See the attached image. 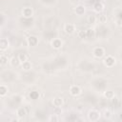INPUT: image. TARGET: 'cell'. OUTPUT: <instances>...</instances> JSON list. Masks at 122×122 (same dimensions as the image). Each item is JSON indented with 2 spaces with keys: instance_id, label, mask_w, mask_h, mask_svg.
Here are the masks:
<instances>
[{
  "instance_id": "6da1fadb",
  "label": "cell",
  "mask_w": 122,
  "mask_h": 122,
  "mask_svg": "<svg viewBox=\"0 0 122 122\" xmlns=\"http://www.w3.org/2000/svg\"><path fill=\"white\" fill-rule=\"evenodd\" d=\"M103 63H104V65H105L107 68H112V67H113V66L115 65V63H116V59H115V57H114L113 55H112V54H108V55L104 58Z\"/></svg>"
},
{
  "instance_id": "7a4b0ae2",
  "label": "cell",
  "mask_w": 122,
  "mask_h": 122,
  "mask_svg": "<svg viewBox=\"0 0 122 122\" xmlns=\"http://www.w3.org/2000/svg\"><path fill=\"white\" fill-rule=\"evenodd\" d=\"M100 116H101V113L95 109H92L88 112V119L90 121H97L99 120Z\"/></svg>"
},
{
  "instance_id": "3957f363",
  "label": "cell",
  "mask_w": 122,
  "mask_h": 122,
  "mask_svg": "<svg viewBox=\"0 0 122 122\" xmlns=\"http://www.w3.org/2000/svg\"><path fill=\"white\" fill-rule=\"evenodd\" d=\"M106 53V51L103 47H95L92 50V54L95 58H102Z\"/></svg>"
},
{
  "instance_id": "277c9868",
  "label": "cell",
  "mask_w": 122,
  "mask_h": 122,
  "mask_svg": "<svg viewBox=\"0 0 122 122\" xmlns=\"http://www.w3.org/2000/svg\"><path fill=\"white\" fill-rule=\"evenodd\" d=\"M51 46L54 50H60L63 47V41L60 38H53L51 41Z\"/></svg>"
},
{
  "instance_id": "5b68a950",
  "label": "cell",
  "mask_w": 122,
  "mask_h": 122,
  "mask_svg": "<svg viewBox=\"0 0 122 122\" xmlns=\"http://www.w3.org/2000/svg\"><path fill=\"white\" fill-rule=\"evenodd\" d=\"M69 92H70V94H71V96H78V95L82 92L81 88H80L78 85H71V86L70 87Z\"/></svg>"
},
{
  "instance_id": "8992f818",
  "label": "cell",
  "mask_w": 122,
  "mask_h": 122,
  "mask_svg": "<svg viewBox=\"0 0 122 122\" xmlns=\"http://www.w3.org/2000/svg\"><path fill=\"white\" fill-rule=\"evenodd\" d=\"M22 16L25 18H30L33 15V10L30 7H25L22 10Z\"/></svg>"
},
{
  "instance_id": "52a82bcc",
  "label": "cell",
  "mask_w": 122,
  "mask_h": 122,
  "mask_svg": "<svg viewBox=\"0 0 122 122\" xmlns=\"http://www.w3.org/2000/svg\"><path fill=\"white\" fill-rule=\"evenodd\" d=\"M75 30V25L72 23H67L64 25V31L67 34H71Z\"/></svg>"
},
{
  "instance_id": "ba28073f",
  "label": "cell",
  "mask_w": 122,
  "mask_h": 122,
  "mask_svg": "<svg viewBox=\"0 0 122 122\" xmlns=\"http://www.w3.org/2000/svg\"><path fill=\"white\" fill-rule=\"evenodd\" d=\"M27 43L30 47H35L38 44V38L36 36H34V35H30L27 38Z\"/></svg>"
},
{
  "instance_id": "9c48e42d",
  "label": "cell",
  "mask_w": 122,
  "mask_h": 122,
  "mask_svg": "<svg viewBox=\"0 0 122 122\" xmlns=\"http://www.w3.org/2000/svg\"><path fill=\"white\" fill-rule=\"evenodd\" d=\"M63 104H64V100H63V98L60 97V96H56V97H54L53 100H52V105H53L54 108H55V107L61 108V107L63 106Z\"/></svg>"
},
{
  "instance_id": "30bf717a",
  "label": "cell",
  "mask_w": 122,
  "mask_h": 122,
  "mask_svg": "<svg viewBox=\"0 0 122 122\" xmlns=\"http://www.w3.org/2000/svg\"><path fill=\"white\" fill-rule=\"evenodd\" d=\"M104 9H105V6H104V4L102 2H97V3H95L93 5V10L95 12H97V13H102Z\"/></svg>"
},
{
  "instance_id": "8fae6325",
  "label": "cell",
  "mask_w": 122,
  "mask_h": 122,
  "mask_svg": "<svg viewBox=\"0 0 122 122\" xmlns=\"http://www.w3.org/2000/svg\"><path fill=\"white\" fill-rule=\"evenodd\" d=\"M9 47H10L9 40L7 38H1V40H0V50H1V51H6Z\"/></svg>"
},
{
  "instance_id": "7c38bea8",
  "label": "cell",
  "mask_w": 122,
  "mask_h": 122,
  "mask_svg": "<svg viewBox=\"0 0 122 122\" xmlns=\"http://www.w3.org/2000/svg\"><path fill=\"white\" fill-rule=\"evenodd\" d=\"M26 114H27V112H26V109H25L24 107H20V108L17 109V111H16V116H17L19 119L25 117Z\"/></svg>"
},
{
  "instance_id": "4fadbf2b",
  "label": "cell",
  "mask_w": 122,
  "mask_h": 122,
  "mask_svg": "<svg viewBox=\"0 0 122 122\" xmlns=\"http://www.w3.org/2000/svg\"><path fill=\"white\" fill-rule=\"evenodd\" d=\"M85 7L83 6V5H77L76 7H75V9H74V12L77 14V15H79V16H81V15H83L84 13H85Z\"/></svg>"
},
{
  "instance_id": "5bb4252c",
  "label": "cell",
  "mask_w": 122,
  "mask_h": 122,
  "mask_svg": "<svg viewBox=\"0 0 122 122\" xmlns=\"http://www.w3.org/2000/svg\"><path fill=\"white\" fill-rule=\"evenodd\" d=\"M21 68H22L23 71H30V69H31V63H30L29 60L26 61V62H23V63H21Z\"/></svg>"
},
{
  "instance_id": "9a60e30c",
  "label": "cell",
  "mask_w": 122,
  "mask_h": 122,
  "mask_svg": "<svg viewBox=\"0 0 122 122\" xmlns=\"http://www.w3.org/2000/svg\"><path fill=\"white\" fill-rule=\"evenodd\" d=\"M95 36V31L92 28H88L86 30V38H93Z\"/></svg>"
},
{
  "instance_id": "2e32d148",
  "label": "cell",
  "mask_w": 122,
  "mask_h": 122,
  "mask_svg": "<svg viewBox=\"0 0 122 122\" xmlns=\"http://www.w3.org/2000/svg\"><path fill=\"white\" fill-rule=\"evenodd\" d=\"M87 21H88L89 24L93 25V24H95L97 22V16H95L94 14H90L87 17Z\"/></svg>"
},
{
  "instance_id": "e0dca14e",
  "label": "cell",
  "mask_w": 122,
  "mask_h": 122,
  "mask_svg": "<svg viewBox=\"0 0 122 122\" xmlns=\"http://www.w3.org/2000/svg\"><path fill=\"white\" fill-rule=\"evenodd\" d=\"M17 57H18V59H19V61H20L21 63L26 62V61L29 60V55H28L27 53H25V52H20V53L17 55Z\"/></svg>"
},
{
  "instance_id": "ac0fdd59",
  "label": "cell",
  "mask_w": 122,
  "mask_h": 122,
  "mask_svg": "<svg viewBox=\"0 0 122 122\" xmlns=\"http://www.w3.org/2000/svg\"><path fill=\"white\" fill-rule=\"evenodd\" d=\"M103 95H104L105 98H107V99H109V100H111L113 96H115V95H114V92H113L112 91H111V90H107V91H105L104 93H103Z\"/></svg>"
},
{
  "instance_id": "d6986e66",
  "label": "cell",
  "mask_w": 122,
  "mask_h": 122,
  "mask_svg": "<svg viewBox=\"0 0 122 122\" xmlns=\"http://www.w3.org/2000/svg\"><path fill=\"white\" fill-rule=\"evenodd\" d=\"M10 65H11L12 67H17V66H19V65L21 64V62L19 61V59H18L17 56H13V57L10 60Z\"/></svg>"
},
{
  "instance_id": "ffe728a7",
  "label": "cell",
  "mask_w": 122,
  "mask_h": 122,
  "mask_svg": "<svg viewBox=\"0 0 122 122\" xmlns=\"http://www.w3.org/2000/svg\"><path fill=\"white\" fill-rule=\"evenodd\" d=\"M8 92H9V89H8V87L6 86V85H4V84H2L1 86H0V96H5L7 93H8Z\"/></svg>"
},
{
  "instance_id": "44dd1931",
  "label": "cell",
  "mask_w": 122,
  "mask_h": 122,
  "mask_svg": "<svg viewBox=\"0 0 122 122\" xmlns=\"http://www.w3.org/2000/svg\"><path fill=\"white\" fill-rule=\"evenodd\" d=\"M97 21L100 24H105L107 22V15H105L104 13H99V15L97 16Z\"/></svg>"
},
{
  "instance_id": "7402d4cb",
  "label": "cell",
  "mask_w": 122,
  "mask_h": 122,
  "mask_svg": "<svg viewBox=\"0 0 122 122\" xmlns=\"http://www.w3.org/2000/svg\"><path fill=\"white\" fill-rule=\"evenodd\" d=\"M58 120H59V117H58V114H56V113L51 114L50 117H49V121L50 122H57Z\"/></svg>"
},
{
  "instance_id": "603a6c76",
  "label": "cell",
  "mask_w": 122,
  "mask_h": 122,
  "mask_svg": "<svg viewBox=\"0 0 122 122\" xmlns=\"http://www.w3.org/2000/svg\"><path fill=\"white\" fill-rule=\"evenodd\" d=\"M7 62H8V57L2 53L0 56V66H4Z\"/></svg>"
},
{
  "instance_id": "cb8c5ba5",
  "label": "cell",
  "mask_w": 122,
  "mask_h": 122,
  "mask_svg": "<svg viewBox=\"0 0 122 122\" xmlns=\"http://www.w3.org/2000/svg\"><path fill=\"white\" fill-rule=\"evenodd\" d=\"M77 36H78V38H80V39L86 38V30H78V31H77Z\"/></svg>"
},
{
  "instance_id": "d4e9b609",
  "label": "cell",
  "mask_w": 122,
  "mask_h": 122,
  "mask_svg": "<svg viewBox=\"0 0 122 122\" xmlns=\"http://www.w3.org/2000/svg\"><path fill=\"white\" fill-rule=\"evenodd\" d=\"M103 116H104V118H106V119H110L111 117H112V112L110 111V110H105L104 111V112H103Z\"/></svg>"
},
{
  "instance_id": "484cf974",
  "label": "cell",
  "mask_w": 122,
  "mask_h": 122,
  "mask_svg": "<svg viewBox=\"0 0 122 122\" xmlns=\"http://www.w3.org/2000/svg\"><path fill=\"white\" fill-rule=\"evenodd\" d=\"M62 112V110H61V108H57V107H55L54 108V112H53V113H56V114H60Z\"/></svg>"
},
{
  "instance_id": "4316f807",
  "label": "cell",
  "mask_w": 122,
  "mask_h": 122,
  "mask_svg": "<svg viewBox=\"0 0 122 122\" xmlns=\"http://www.w3.org/2000/svg\"><path fill=\"white\" fill-rule=\"evenodd\" d=\"M111 101H112V104H116V103L118 102V98H117L116 96H113V97L111 99Z\"/></svg>"
},
{
  "instance_id": "83f0119b",
  "label": "cell",
  "mask_w": 122,
  "mask_h": 122,
  "mask_svg": "<svg viewBox=\"0 0 122 122\" xmlns=\"http://www.w3.org/2000/svg\"><path fill=\"white\" fill-rule=\"evenodd\" d=\"M0 16H1V25H3L4 24V14H1Z\"/></svg>"
},
{
  "instance_id": "f1b7e54d",
  "label": "cell",
  "mask_w": 122,
  "mask_h": 122,
  "mask_svg": "<svg viewBox=\"0 0 122 122\" xmlns=\"http://www.w3.org/2000/svg\"><path fill=\"white\" fill-rule=\"evenodd\" d=\"M119 118H120V119H121V120H122V112H121V113H120V115H119Z\"/></svg>"
}]
</instances>
